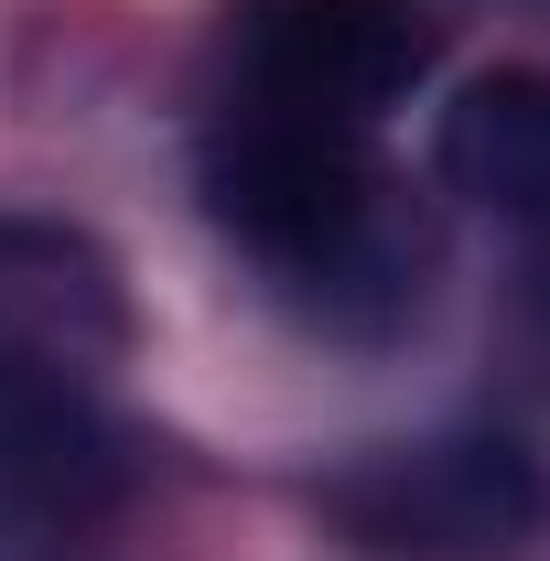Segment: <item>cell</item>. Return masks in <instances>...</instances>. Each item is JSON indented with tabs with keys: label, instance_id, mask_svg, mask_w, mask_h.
<instances>
[{
	"label": "cell",
	"instance_id": "cell-1",
	"mask_svg": "<svg viewBox=\"0 0 550 561\" xmlns=\"http://www.w3.org/2000/svg\"><path fill=\"white\" fill-rule=\"evenodd\" d=\"M206 216L271 271V291H291L335 335H378L421 302V227L400 184L378 173L367 130H345V119L216 98Z\"/></svg>",
	"mask_w": 550,
	"mask_h": 561
},
{
	"label": "cell",
	"instance_id": "cell-4",
	"mask_svg": "<svg viewBox=\"0 0 550 561\" xmlns=\"http://www.w3.org/2000/svg\"><path fill=\"white\" fill-rule=\"evenodd\" d=\"M140 476L130 421L108 411L98 367L44 346H0V507L22 518H98Z\"/></svg>",
	"mask_w": 550,
	"mask_h": 561
},
{
	"label": "cell",
	"instance_id": "cell-2",
	"mask_svg": "<svg viewBox=\"0 0 550 561\" xmlns=\"http://www.w3.org/2000/svg\"><path fill=\"white\" fill-rule=\"evenodd\" d=\"M313 507L367 561H529L550 540V465L518 432H421L335 465Z\"/></svg>",
	"mask_w": 550,
	"mask_h": 561
},
{
	"label": "cell",
	"instance_id": "cell-3",
	"mask_svg": "<svg viewBox=\"0 0 550 561\" xmlns=\"http://www.w3.org/2000/svg\"><path fill=\"white\" fill-rule=\"evenodd\" d=\"M432 66L411 0H238L227 11V98L302 108L367 130L378 108H400Z\"/></svg>",
	"mask_w": 550,
	"mask_h": 561
},
{
	"label": "cell",
	"instance_id": "cell-6",
	"mask_svg": "<svg viewBox=\"0 0 550 561\" xmlns=\"http://www.w3.org/2000/svg\"><path fill=\"white\" fill-rule=\"evenodd\" d=\"M0 346H44V356H98L119 346V271L44 216H0Z\"/></svg>",
	"mask_w": 550,
	"mask_h": 561
},
{
	"label": "cell",
	"instance_id": "cell-5",
	"mask_svg": "<svg viewBox=\"0 0 550 561\" xmlns=\"http://www.w3.org/2000/svg\"><path fill=\"white\" fill-rule=\"evenodd\" d=\"M432 162H443V184L465 206H485L496 227H518L529 249H550V66L475 76L443 108Z\"/></svg>",
	"mask_w": 550,
	"mask_h": 561
}]
</instances>
